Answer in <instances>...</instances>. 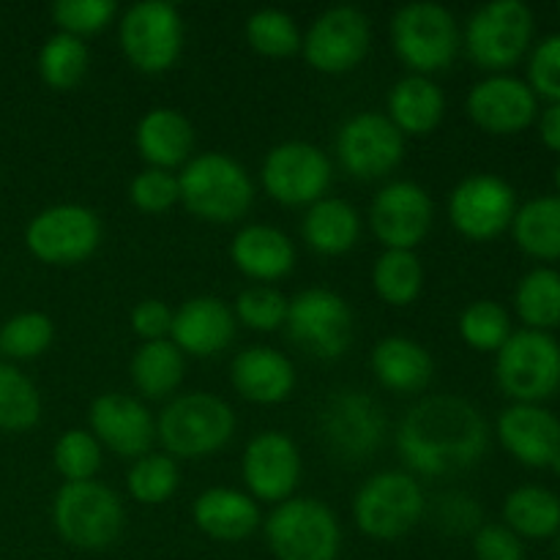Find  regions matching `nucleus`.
Instances as JSON below:
<instances>
[{"label":"nucleus","instance_id":"7","mask_svg":"<svg viewBox=\"0 0 560 560\" xmlns=\"http://www.w3.org/2000/svg\"><path fill=\"white\" fill-rule=\"evenodd\" d=\"M495 381L514 402L539 405L560 388V342L552 334L512 331L495 359Z\"/></svg>","mask_w":560,"mask_h":560},{"label":"nucleus","instance_id":"43","mask_svg":"<svg viewBox=\"0 0 560 560\" xmlns=\"http://www.w3.org/2000/svg\"><path fill=\"white\" fill-rule=\"evenodd\" d=\"M235 320L255 331H277L288 320V299L271 284H252L241 290L233 304Z\"/></svg>","mask_w":560,"mask_h":560},{"label":"nucleus","instance_id":"22","mask_svg":"<svg viewBox=\"0 0 560 560\" xmlns=\"http://www.w3.org/2000/svg\"><path fill=\"white\" fill-rule=\"evenodd\" d=\"M233 306L213 295H197L173 312L170 342L191 359H208L230 348L235 339Z\"/></svg>","mask_w":560,"mask_h":560},{"label":"nucleus","instance_id":"49","mask_svg":"<svg viewBox=\"0 0 560 560\" xmlns=\"http://www.w3.org/2000/svg\"><path fill=\"white\" fill-rule=\"evenodd\" d=\"M129 323L142 342H159V339H170L173 310L162 299H142L131 310Z\"/></svg>","mask_w":560,"mask_h":560},{"label":"nucleus","instance_id":"21","mask_svg":"<svg viewBox=\"0 0 560 560\" xmlns=\"http://www.w3.org/2000/svg\"><path fill=\"white\" fill-rule=\"evenodd\" d=\"M465 109L487 135H517L534 124L539 104L525 80L512 74H492L470 88Z\"/></svg>","mask_w":560,"mask_h":560},{"label":"nucleus","instance_id":"48","mask_svg":"<svg viewBox=\"0 0 560 560\" xmlns=\"http://www.w3.org/2000/svg\"><path fill=\"white\" fill-rule=\"evenodd\" d=\"M476 560H525V547L506 525H481L474 534Z\"/></svg>","mask_w":560,"mask_h":560},{"label":"nucleus","instance_id":"11","mask_svg":"<svg viewBox=\"0 0 560 560\" xmlns=\"http://www.w3.org/2000/svg\"><path fill=\"white\" fill-rule=\"evenodd\" d=\"M317 432L334 457L361 463L383 446L386 413L381 402L359 388H339L317 413Z\"/></svg>","mask_w":560,"mask_h":560},{"label":"nucleus","instance_id":"40","mask_svg":"<svg viewBox=\"0 0 560 560\" xmlns=\"http://www.w3.org/2000/svg\"><path fill=\"white\" fill-rule=\"evenodd\" d=\"M459 337L465 339V345H470L474 350L481 353H490V350H501L503 342L512 337V320H509V312L503 310L498 301L481 299L474 301L463 310L459 315Z\"/></svg>","mask_w":560,"mask_h":560},{"label":"nucleus","instance_id":"9","mask_svg":"<svg viewBox=\"0 0 560 560\" xmlns=\"http://www.w3.org/2000/svg\"><path fill=\"white\" fill-rule=\"evenodd\" d=\"M266 541L277 560H337L342 530L323 501L290 498L268 517Z\"/></svg>","mask_w":560,"mask_h":560},{"label":"nucleus","instance_id":"14","mask_svg":"<svg viewBox=\"0 0 560 560\" xmlns=\"http://www.w3.org/2000/svg\"><path fill=\"white\" fill-rule=\"evenodd\" d=\"M260 184L279 206L310 208L312 202L323 200L331 186V162L312 142H279L262 159Z\"/></svg>","mask_w":560,"mask_h":560},{"label":"nucleus","instance_id":"4","mask_svg":"<svg viewBox=\"0 0 560 560\" xmlns=\"http://www.w3.org/2000/svg\"><path fill=\"white\" fill-rule=\"evenodd\" d=\"M52 525L66 545L77 550H107L126 525V509L107 485L77 481L63 485L52 501Z\"/></svg>","mask_w":560,"mask_h":560},{"label":"nucleus","instance_id":"15","mask_svg":"<svg viewBox=\"0 0 560 560\" xmlns=\"http://www.w3.org/2000/svg\"><path fill=\"white\" fill-rule=\"evenodd\" d=\"M372 47L370 16L355 5H331L312 20L304 33L306 63L323 74L353 71Z\"/></svg>","mask_w":560,"mask_h":560},{"label":"nucleus","instance_id":"27","mask_svg":"<svg viewBox=\"0 0 560 560\" xmlns=\"http://www.w3.org/2000/svg\"><path fill=\"white\" fill-rule=\"evenodd\" d=\"M191 520L217 541H244L260 525V509L249 492L233 487H211L191 503Z\"/></svg>","mask_w":560,"mask_h":560},{"label":"nucleus","instance_id":"45","mask_svg":"<svg viewBox=\"0 0 560 560\" xmlns=\"http://www.w3.org/2000/svg\"><path fill=\"white\" fill-rule=\"evenodd\" d=\"M129 200L142 213H164L178 202V175L170 170L145 167L131 178Z\"/></svg>","mask_w":560,"mask_h":560},{"label":"nucleus","instance_id":"52","mask_svg":"<svg viewBox=\"0 0 560 560\" xmlns=\"http://www.w3.org/2000/svg\"><path fill=\"white\" fill-rule=\"evenodd\" d=\"M550 468H552V470H556V474H560V457L556 459V463H552V465H550Z\"/></svg>","mask_w":560,"mask_h":560},{"label":"nucleus","instance_id":"23","mask_svg":"<svg viewBox=\"0 0 560 560\" xmlns=\"http://www.w3.org/2000/svg\"><path fill=\"white\" fill-rule=\"evenodd\" d=\"M503 448L528 468H550L560 457V419L541 405L514 402L498 419Z\"/></svg>","mask_w":560,"mask_h":560},{"label":"nucleus","instance_id":"10","mask_svg":"<svg viewBox=\"0 0 560 560\" xmlns=\"http://www.w3.org/2000/svg\"><path fill=\"white\" fill-rule=\"evenodd\" d=\"M290 339L312 359L334 361L353 345V310L339 293L326 288H306L288 301Z\"/></svg>","mask_w":560,"mask_h":560},{"label":"nucleus","instance_id":"32","mask_svg":"<svg viewBox=\"0 0 560 560\" xmlns=\"http://www.w3.org/2000/svg\"><path fill=\"white\" fill-rule=\"evenodd\" d=\"M506 528L528 539H550L560 530V498L539 485H525L503 501Z\"/></svg>","mask_w":560,"mask_h":560},{"label":"nucleus","instance_id":"5","mask_svg":"<svg viewBox=\"0 0 560 560\" xmlns=\"http://www.w3.org/2000/svg\"><path fill=\"white\" fill-rule=\"evenodd\" d=\"M424 512V490L405 470H381L366 479L353 498L355 525L377 541L402 539L421 523Z\"/></svg>","mask_w":560,"mask_h":560},{"label":"nucleus","instance_id":"46","mask_svg":"<svg viewBox=\"0 0 560 560\" xmlns=\"http://www.w3.org/2000/svg\"><path fill=\"white\" fill-rule=\"evenodd\" d=\"M528 77L530 91L550 102H560V33H552L536 44L530 52Z\"/></svg>","mask_w":560,"mask_h":560},{"label":"nucleus","instance_id":"53","mask_svg":"<svg viewBox=\"0 0 560 560\" xmlns=\"http://www.w3.org/2000/svg\"><path fill=\"white\" fill-rule=\"evenodd\" d=\"M558 536V545H556V550H558V556H560V534H556Z\"/></svg>","mask_w":560,"mask_h":560},{"label":"nucleus","instance_id":"25","mask_svg":"<svg viewBox=\"0 0 560 560\" xmlns=\"http://www.w3.org/2000/svg\"><path fill=\"white\" fill-rule=\"evenodd\" d=\"M230 260L255 282H279L295 268V244L271 224H246L230 244Z\"/></svg>","mask_w":560,"mask_h":560},{"label":"nucleus","instance_id":"31","mask_svg":"<svg viewBox=\"0 0 560 560\" xmlns=\"http://www.w3.org/2000/svg\"><path fill=\"white\" fill-rule=\"evenodd\" d=\"M186 359L170 339L142 342L131 355V383L148 399H164L180 386Z\"/></svg>","mask_w":560,"mask_h":560},{"label":"nucleus","instance_id":"39","mask_svg":"<svg viewBox=\"0 0 560 560\" xmlns=\"http://www.w3.org/2000/svg\"><path fill=\"white\" fill-rule=\"evenodd\" d=\"M42 419L38 388L16 366L0 364V430L25 432Z\"/></svg>","mask_w":560,"mask_h":560},{"label":"nucleus","instance_id":"6","mask_svg":"<svg viewBox=\"0 0 560 560\" xmlns=\"http://www.w3.org/2000/svg\"><path fill=\"white\" fill-rule=\"evenodd\" d=\"M392 44L410 74L430 77L448 69L457 58V20L441 3H408L392 16Z\"/></svg>","mask_w":560,"mask_h":560},{"label":"nucleus","instance_id":"2","mask_svg":"<svg viewBox=\"0 0 560 560\" xmlns=\"http://www.w3.org/2000/svg\"><path fill=\"white\" fill-rule=\"evenodd\" d=\"M255 200V180L244 164L228 153H200L178 175V202L191 217L213 224H230L246 217Z\"/></svg>","mask_w":560,"mask_h":560},{"label":"nucleus","instance_id":"24","mask_svg":"<svg viewBox=\"0 0 560 560\" xmlns=\"http://www.w3.org/2000/svg\"><path fill=\"white\" fill-rule=\"evenodd\" d=\"M230 383L246 402L279 405L293 394L295 366L268 345H249L230 364Z\"/></svg>","mask_w":560,"mask_h":560},{"label":"nucleus","instance_id":"1","mask_svg":"<svg viewBox=\"0 0 560 560\" xmlns=\"http://www.w3.org/2000/svg\"><path fill=\"white\" fill-rule=\"evenodd\" d=\"M490 443L485 416L474 402L454 394H438L416 402L397 430V452L413 474H463L481 463Z\"/></svg>","mask_w":560,"mask_h":560},{"label":"nucleus","instance_id":"26","mask_svg":"<svg viewBox=\"0 0 560 560\" xmlns=\"http://www.w3.org/2000/svg\"><path fill=\"white\" fill-rule=\"evenodd\" d=\"M135 145L148 167L173 170L191 159V151H195V126L178 109L153 107L137 124Z\"/></svg>","mask_w":560,"mask_h":560},{"label":"nucleus","instance_id":"50","mask_svg":"<svg viewBox=\"0 0 560 560\" xmlns=\"http://www.w3.org/2000/svg\"><path fill=\"white\" fill-rule=\"evenodd\" d=\"M539 135H541V140H545V145L550 148V151L560 153V102H552L550 107L541 113Z\"/></svg>","mask_w":560,"mask_h":560},{"label":"nucleus","instance_id":"36","mask_svg":"<svg viewBox=\"0 0 560 560\" xmlns=\"http://www.w3.org/2000/svg\"><path fill=\"white\" fill-rule=\"evenodd\" d=\"M514 306L523 323L534 331H547V328L560 323V271L556 268H534L525 273L514 293Z\"/></svg>","mask_w":560,"mask_h":560},{"label":"nucleus","instance_id":"35","mask_svg":"<svg viewBox=\"0 0 560 560\" xmlns=\"http://www.w3.org/2000/svg\"><path fill=\"white\" fill-rule=\"evenodd\" d=\"M91 66V52L82 38L69 33H55L38 49V77L52 91H71L80 85Z\"/></svg>","mask_w":560,"mask_h":560},{"label":"nucleus","instance_id":"13","mask_svg":"<svg viewBox=\"0 0 560 560\" xmlns=\"http://www.w3.org/2000/svg\"><path fill=\"white\" fill-rule=\"evenodd\" d=\"M25 244L27 252L47 266H77L102 244V219L77 202L49 206L31 219Z\"/></svg>","mask_w":560,"mask_h":560},{"label":"nucleus","instance_id":"37","mask_svg":"<svg viewBox=\"0 0 560 560\" xmlns=\"http://www.w3.org/2000/svg\"><path fill=\"white\" fill-rule=\"evenodd\" d=\"M246 42L266 58H290L301 49L299 22L282 9H257L246 16Z\"/></svg>","mask_w":560,"mask_h":560},{"label":"nucleus","instance_id":"18","mask_svg":"<svg viewBox=\"0 0 560 560\" xmlns=\"http://www.w3.org/2000/svg\"><path fill=\"white\" fill-rule=\"evenodd\" d=\"M432 219V197L416 180H392L377 191L370 208V228L386 249L413 252L430 235Z\"/></svg>","mask_w":560,"mask_h":560},{"label":"nucleus","instance_id":"12","mask_svg":"<svg viewBox=\"0 0 560 560\" xmlns=\"http://www.w3.org/2000/svg\"><path fill=\"white\" fill-rule=\"evenodd\" d=\"M534 36V11L523 0H492L479 5L465 25V49L470 60L501 74L517 63Z\"/></svg>","mask_w":560,"mask_h":560},{"label":"nucleus","instance_id":"33","mask_svg":"<svg viewBox=\"0 0 560 560\" xmlns=\"http://www.w3.org/2000/svg\"><path fill=\"white\" fill-rule=\"evenodd\" d=\"M514 241L541 260L560 257V195H541L517 208L512 222Z\"/></svg>","mask_w":560,"mask_h":560},{"label":"nucleus","instance_id":"34","mask_svg":"<svg viewBox=\"0 0 560 560\" xmlns=\"http://www.w3.org/2000/svg\"><path fill=\"white\" fill-rule=\"evenodd\" d=\"M372 288L388 306H408L424 288V268L416 252L386 249L372 268Z\"/></svg>","mask_w":560,"mask_h":560},{"label":"nucleus","instance_id":"41","mask_svg":"<svg viewBox=\"0 0 560 560\" xmlns=\"http://www.w3.org/2000/svg\"><path fill=\"white\" fill-rule=\"evenodd\" d=\"M55 339V323L44 312H20L0 326V353L14 361H31L47 353Z\"/></svg>","mask_w":560,"mask_h":560},{"label":"nucleus","instance_id":"44","mask_svg":"<svg viewBox=\"0 0 560 560\" xmlns=\"http://www.w3.org/2000/svg\"><path fill=\"white\" fill-rule=\"evenodd\" d=\"M49 14L58 25V33L85 38L113 25L118 5L115 0H55Z\"/></svg>","mask_w":560,"mask_h":560},{"label":"nucleus","instance_id":"17","mask_svg":"<svg viewBox=\"0 0 560 560\" xmlns=\"http://www.w3.org/2000/svg\"><path fill=\"white\" fill-rule=\"evenodd\" d=\"M337 156L345 173L353 178H383L402 162L405 137L383 113H359L339 129Z\"/></svg>","mask_w":560,"mask_h":560},{"label":"nucleus","instance_id":"29","mask_svg":"<svg viewBox=\"0 0 560 560\" xmlns=\"http://www.w3.org/2000/svg\"><path fill=\"white\" fill-rule=\"evenodd\" d=\"M372 372L377 383L394 394H419L430 386L432 355L427 353L424 345L408 337H386L372 348L370 355Z\"/></svg>","mask_w":560,"mask_h":560},{"label":"nucleus","instance_id":"30","mask_svg":"<svg viewBox=\"0 0 560 560\" xmlns=\"http://www.w3.org/2000/svg\"><path fill=\"white\" fill-rule=\"evenodd\" d=\"M301 235H304V244L317 255L339 257L359 244L361 217L350 202L339 197H323L306 208L301 219Z\"/></svg>","mask_w":560,"mask_h":560},{"label":"nucleus","instance_id":"3","mask_svg":"<svg viewBox=\"0 0 560 560\" xmlns=\"http://www.w3.org/2000/svg\"><path fill=\"white\" fill-rule=\"evenodd\" d=\"M235 427V413L224 399L191 392L175 397L159 413L156 441L173 459H200L222 452L233 441Z\"/></svg>","mask_w":560,"mask_h":560},{"label":"nucleus","instance_id":"38","mask_svg":"<svg viewBox=\"0 0 560 560\" xmlns=\"http://www.w3.org/2000/svg\"><path fill=\"white\" fill-rule=\"evenodd\" d=\"M126 487L129 495L137 503L145 506H159V503L170 501L180 487V470L170 454L148 452L145 457L135 459L126 476Z\"/></svg>","mask_w":560,"mask_h":560},{"label":"nucleus","instance_id":"47","mask_svg":"<svg viewBox=\"0 0 560 560\" xmlns=\"http://www.w3.org/2000/svg\"><path fill=\"white\" fill-rule=\"evenodd\" d=\"M435 523L446 534H476L481 528V506L468 492H446L435 501Z\"/></svg>","mask_w":560,"mask_h":560},{"label":"nucleus","instance_id":"19","mask_svg":"<svg viewBox=\"0 0 560 560\" xmlns=\"http://www.w3.org/2000/svg\"><path fill=\"white\" fill-rule=\"evenodd\" d=\"M241 476L255 501L284 503L301 481V452L290 435L266 430L252 438L241 457Z\"/></svg>","mask_w":560,"mask_h":560},{"label":"nucleus","instance_id":"8","mask_svg":"<svg viewBox=\"0 0 560 560\" xmlns=\"http://www.w3.org/2000/svg\"><path fill=\"white\" fill-rule=\"evenodd\" d=\"M126 60L142 74H164L184 52V16L167 0H140L118 22Z\"/></svg>","mask_w":560,"mask_h":560},{"label":"nucleus","instance_id":"20","mask_svg":"<svg viewBox=\"0 0 560 560\" xmlns=\"http://www.w3.org/2000/svg\"><path fill=\"white\" fill-rule=\"evenodd\" d=\"M91 435L124 459H140L156 441V421L140 399L120 392L98 394L88 410Z\"/></svg>","mask_w":560,"mask_h":560},{"label":"nucleus","instance_id":"16","mask_svg":"<svg viewBox=\"0 0 560 560\" xmlns=\"http://www.w3.org/2000/svg\"><path fill=\"white\" fill-rule=\"evenodd\" d=\"M517 195L501 175L476 173L459 180L448 195V222L468 241H492L512 228Z\"/></svg>","mask_w":560,"mask_h":560},{"label":"nucleus","instance_id":"51","mask_svg":"<svg viewBox=\"0 0 560 560\" xmlns=\"http://www.w3.org/2000/svg\"><path fill=\"white\" fill-rule=\"evenodd\" d=\"M556 186H558V195H560V162H558V167H556Z\"/></svg>","mask_w":560,"mask_h":560},{"label":"nucleus","instance_id":"42","mask_svg":"<svg viewBox=\"0 0 560 560\" xmlns=\"http://www.w3.org/2000/svg\"><path fill=\"white\" fill-rule=\"evenodd\" d=\"M52 463L55 470L66 479V485L93 481L102 468V443L88 430H69L55 443Z\"/></svg>","mask_w":560,"mask_h":560},{"label":"nucleus","instance_id":"28","mask_svg":"<svg viewBox=\"0 0 560 560\" xmlns=\"http://www.w3.org/2000/svg\"><path fill=\"white\" fill-rule=\"evenodd\" d=\"M386 118L397 126L402 137H427L441 126L446 113V96L435 80L408 74L394 82L386 98Z\"/></svg>","mask_w":560,"mask_h":560}]
</instances>
